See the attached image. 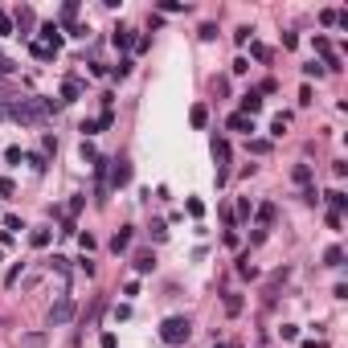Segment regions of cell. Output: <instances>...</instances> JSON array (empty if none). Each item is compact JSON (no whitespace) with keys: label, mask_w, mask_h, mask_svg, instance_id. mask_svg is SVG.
I'll use <instances>...</instances> for the list:
<instances>
[{"label":"cell","mask_w":348,"mask_h":348,"mask_svg":"<svg viewBox=\"0 0 348 348\" xmlns=\"http://www.w3.org/2000/svg\"><path fill=\"white\" fill-rule=\"evenodd\" d=\"M160 340H164V344H184V340H189V320H184V316H168L164 328H160Z\"/></svg>","instance_id":"6da1fadb"},{"label":"cell","mask_w":348,"mask_h":348,"mask_svg":"<svg viewBox=\"0 0 348 348\" xmlns=\"http://www.w3.org/2000/svg\"><path fill=\"white\" fill-rule=\"evenodd\" d=\"M127 180H131V164H127V160H119V164H115V172H111V184L119 189V184H127Z\"/></svg>","instance_id":"7a4b0ae2"},{"label":"cell","mask_w":348,"mask_h":348,"mask_svg":"<svg viewBox=\"0 0 348 348\" xmlns=\"http://www.w3.org/2000/svg\"><path fill=\"white\" fill-rule=\"evenodd\" d=\"M229 127H234V131H246V135H250V131H254V119L238 111V115H229Z\"/></svg>","instance_id":"3957f363"},{"label":"cell","mask_w":348,"mask_h":348,"mask_svg":"<svg viewBox=\"0 0 348 348\" xmlns=\"http://www.w3.org/2000/svg\"><path fill=\"white\" fill-rule=\"evenodd\" d=\"M41 37H45V45H50V50H57V45H62V33H57V25H41Z\"/></svg>","instance_id":"277c9868"},{"label":"cell","mask_w":348,"mask_h":348,"mask_svg":"<svg viewBox=\"0 0 348 348\" xmlns=\"http://www.w3.org/2000/svg\"><path fill=\"white\" fill-rule=\"evenodd\" d=\"M258 111H262V99L258 95H246V99H242V115H250V119H254Z\"/></svg>","instance_id":"5b68a950"},{"label":"cell","mask_w":348,"mask_h":348,"mask_svg":"<svg viewBox=\"0 0 348 348\" xmlns=\"http://www.w3.org/2000/svg\"><path fill=\"white\" fill-rule=\"evenodd\" d=\"M111 246H115V254H119V250H127V246H131V229H119V234L111 238Z\"/></svg>","instance_id":"8992f818"},{"label":"cell","mask_w":348,"mask_h":348,"mask_svg":"<svg viewBox=\"0 0 348 348\" xmlns=\"http://www.w3.org/2000/svg\"><path fill=\"white\" fill-rule=\"evenodd\" d=\"M271 222H274V201H266L258 209V225H271Z\"/></svg>","instance_id":"52a82bcc"},{"label":"cell","mask_w":348,"mask_h":348,"mask_svg":"<svg viewBox=\"0 0 348 348\" xmlns=\"http://www.w3.org/2000/svg\"><path fill=\"white\" fill-rule=\"evenodd\" d=\"M78 90H82V86H78L74 78H70V82L62 86V102H74V99H78Z\"/></svg>","instance_id":"ba28073f"},{"label":"cell","mask_w":348,"mask_h":348,"mask_svg":"<svg viewBox=\"0 0 348 348\" xmlns=\"http://www.w3.org/2000/svg\"><path fill=\"white\" fill-rule=\"evenodd\" d=\"M50 229H33V234H29V242H33V246H50Z\"/></svg>","instance_id":"9c48e42d"},{"label":"cell","mask_w":348,"mask_h":348,"mask_svg":"<svg viewBox=\"0 0 348 348\" xmlns=\"http://www.w3.org/2000/svg\"><path fill=\"white\" fill-rule=\"evenodd\" d=\"M152 266H156V258H152V254H139V258H135V271H139V274H148Z\"/></svg>","instance_id":"30bf717a"},{"label":"cell","mask_w":348,"mask_h":348,"mask_svg":"<svg viewBox=\"0 0 348 348\" xmlns=\"http://www.w3.org/2000/svg\"><path fill=\"white\" fill-rule=\"evenodd\" d=\"M115 50H127V45H131V33H127V29H115Z\"/></svg>","instance_id":"8fae6325"},{"label":"cell","mask_w":348,"mask_h":348,"mask_svg":"<svg viewBox=\"0 0 348 348\" xmlns=\"http://www.w3.org/2000/svg\"><path fill=\"white\" fill-rule=\"evenodd\" d=\"M287 131V115H274V123H271V135H283Z\"/></svg>","instance_id":"7c38bea8"},{"label":"cell","mask_w":348,"mask_h":348,"mask_svg":"<svg viewBox=\"0 0 348 348\" xmlns=\"http://www.w3.org/2000/svg\"><path fill=\"white\" fill-rule=\"evenodd\" d=\"M205 119H209V111L205 107H193V127H205Z\"/></svg>","instance_id":"4fadbf2b"},{"label":"cell","mask_w":348,"mask_h":348,"mask_svg":"<svg viewBox=\"0 0 348 348\" xmlns=\"http://www.w3.org/2000/svg\"><path fill=\"white\" fill-rule=\"evenodd\" d=\"M340 258H344V254H340V250H336V246H332L328 254H323V262H328V266H340Z\"/></svg>","instance_id":"5bb4252c"},{"label":"cell","mask_w":348,"mask_h":348,"mask_svg":"<svg viewBox=\"0 0 348 348\" xmlns=\"http://www.w3.org/2000/svg\"><path fill=\"white\" fill-rule=\"evenodd\" d=\"M328 201H332V209H344L348 197H344V193H328Z\"/></svg>","instance_id":"9a60e30c"},{"label":"cell","mask_w":348,"mask_h":348,"mask_svg":"<svg viewBox=\"0 0 348 348\" xmlns=\"http://www.w3.org/2000/svg\"><path fill=\"white\" fill-rule=\"evenodd\" d=\"M62 320H70V303H62V307H53V323H62Z\"/></svg>","instance_id":"2e32d148"},{"label":"cell","mask_w":348,"mask_h":348,"mask_svg":"<svg viewBox=\"0 0 348 348\" xmlns=\"http://www.w3.org/2000/svg\"><path fill=\"white\" fill-rule=\"evenodd\" d=\"M278 332H283V340H295V336H299V328H295V323H283Z\"/></svg>","instance_id":"e0dca14e"},{"label":"cell","mask_w":348,"mask_h":348,"mask_svg":"<svg viewBox=\"0 0 348 348\" xmlns=\"http://www.w3.org/2000/svg\"><path fill=\"white\" fill-rule=\"evenodd\" d=\"M0 33H13V25H8V17L0 13Z\"/></svg>","instance_id":"ac0fdd59"},{"label":"cell","mask_w":348,"mask_h":348,"mask_svg":"<svg viewBox=\"0 0 348 348\" xmlns=\"http://www.w3.org/2000/svg\"><path fill=\"white\" fill-rule=\"evenodd\" d=\"M303 348H328V344H323V340H320V344H316V340H307V344H303Z\"/></svg>","instance_id":"d6986e66"}]
</instances>
